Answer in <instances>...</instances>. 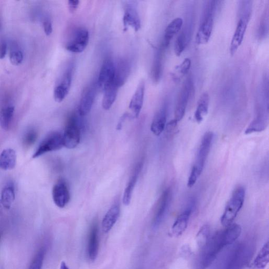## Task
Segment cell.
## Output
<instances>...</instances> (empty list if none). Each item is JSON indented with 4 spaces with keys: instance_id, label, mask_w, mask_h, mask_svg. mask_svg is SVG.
<instances>
[{
    "instance_id": "26",
    "label": "cell",
    "mask_w": 269,
    "mask_h": 269,
    "mask_svg": "<svg viewBox=\"0 0 269 269\" xmlns=\"http://www.w3.org/2000/svg\"><path fill=\"white\" fill-rule=\"evenodd\" d=\"M210 98L208 93H204L199 99L195 113V119L198 123L202 122L209 109Z\"/></svg>"
},
{
    "instance_id": "1",
    "label": "cell",
    "mask_w": 269,
    "mask_h": 269,
    "mask_svg": "<svg viewBox=\"0 0 269 269\" xmlns=\"http://www.w3.org/2000/svg\"><path fill=\"white\" fill-rule=\"evenodd\" d=\"M224 247L221 231L216 232L201 249L195 260L193 269H206L209 267Z\"/></svg>"
},
{
    "instance_id": "44",
    "label": "cell",
    "mask_w": 269,
    "mask_h": 269,
    "mask_svg": "<svg viewBox=\"0 0 269 269\" xmlns=\"http://www.w3.org/2000/svg\"><path fill=\"white\" fill-rule=\"evenodd\" d=\"M59 269H69L66 263L64 262L60 264Z\"/></svg>"
},
{
    "instance_id": "28",
    "label": "cell",
    "mask_w": 269,
    "mask_h": 269,
    "mask_svg": "<svg viewBox=\"0 0 269 269\" xmlns=\"http://www.w3.org/2000/svg\"><path fill=\"white\" fill-rule=\"evenodd\" d=\"M118 88L115 83H112L103 90L102 107L105 110H109L115 103Z\"/></svg>"
},
{
    "instance_id": "36",
    "label": "cell",
    "mask_w": 269,
    "mask_h": 269,
    "mask_svg": "<svg viewBox=\"0 0 269 269\" xmlns=\"http://www.w3.org/2000/svg\"><path fill=\"white\" fill-rule=\"evenodd\" d=\"M46 255L45 249H41L34 257L29 269H42Z\"/></svg>"
},
{
    "instance_id": "32",
    "label": "cell",
    "mask_w": 269,
    "mask_h": 269,
    "mask_svg": "<svg viewBox=\"0 0 269 269\" xmlns=\"http://www.w3.org/2000/svg\"><path fill=\"white\" fill-rule=\"evenodd\" d=\"M189 37V33L187 30L182 31L176 40L174 46V51L176 55L179 56L183 54L187 47Z\"/></svg>"
},
{
    "instance_id": "3",
    "label": "cell",
    "mask_w": 269,
    "mask_h": 269,
    "mask_svg": "<svg viewBox=\"0 0 269 269\" xmlns=\"http://www.w3.org/2000/svg\"><path fill=\"white\" fill-rule=\"evenodd\" d=\"M216 1H209L204 6L200 26L197 33L196 42L199 45L209 42L213 30Z\"/></svg>"
},
{
    "instance_id": "4",
    "label": "cell",
    "mask_w": 269,
    "mask_h": 269,
    "mask_svg": "<svg viewBox=\"0 0 269 269\" xmlns=\"http://www.w3.org/2000/svg\"><path fill=\"white\" fill-rule=\"evenodd\" d=\"M245 196L246 190L244 187L239 186L233 191L221 218L223 226H229L235 219L244 205Z\"/></svg>"
},
{
    "instance_id": "30",
    "label": "cell",
    "mask_w": 269,
    "mask_h": 269,
    "mask_svg": "<svg viewBox=\"0 0 269 269\" xmlns=\"http://www.w3.org/2000/svg\"><path fill=\"white\" fill-rule=\"evenodd\" d=\"M269 262V247L268 241L259 251L253 263L251 265L250 269H265Z\"/></svg>"
},
{
    "instance_id": "31",
    "label": "cell",
    "mask_w": 269,
    "mask_h": 269,
    "mask_svg": "<svg viewBox=\"0 0 269 269\" xmlns=\"http://www.w3.org/2000/svg\"><path fill=\"white\" fill-rule=\"evenodd\" d=\"M191 65H192V62L190 59L186 58L183 62L176 66L171 74L173 81L176 82H179L182 78L188 74Z\"/></svg>"
},
{
    "instance_id": "8",
    "label": "cell",
    "mask_w": 269,
    "mask_h": 269,
    "mask_svg": "<svg viewBox=\"0 0 269 269\" xmlns=\"http://www.w3.org/2000/svg\"><path fill=\"white\" fill-rule=\"evenodd\" d=\"M193 91V82L192 79L189 77L182 87L175 108L174 119L178 122L185 116L189 100Z\"/></svg>"
},
{
    "instance_id": "29",
    "label": "cell",
    "mask_w": 269,
    "mask_h": 269,
    "mask_svg": "<svg viewBox=\"0 0 269 269\" xmlns=\"http://www.w3.org/2000/svg\"><path fill=\"white\" fill-rule=\"evenodd\" d=\"M16 153L13 149H6L0 155V168L3 170L13 169L16 165Z\"/></svg>"
},
{
    "instance_id": "34",
    "label": "cell",
    "mask_w": 269,
    "mask_h": 269,
    "mask_svg": "<svg viewBox=\"0 0 269 269\" xmlns=\"http://www.w3.org/2000/svg\"><path fill=\"white\" fill-rule=\"evenodd\" d=\"M14 112V107L12 106L4 108L0 112V126L6 131L10 127Z\"/></svg>"
},
{
    "instance_id": "39",
    "label": "cell",
    "mask_w": 269,
    "mask_h": 269,
    "mask_svg": "<svg viewBox=\"0 0 269 269\" xmlns=\"http://www.w3.org/2000/svg\"><path fill=\"white\" fill-rule=\"evenodd\" d=\"M178 121L173 119L169 121V122L166 124L165 128H166L167 133L169 135H171L174 133L176 128L177 126Z\"/></svg>"
},
{
    "instance_id": "41",
    "label": "cell",
    "mask_w": 269,
    "mask_h": 269,
    "mask_svg": "<svg viewBox=\"0 0 269 269\" xmlns=\"http://www.w3.org/2000/svg\"><path fill=\"white\" fill-rule=\"evenodd\" d=\"M43 27H44V30L47 36H49L53 31V28H52V24L51 21L47 20L43 23Z\"/></svg>"
},
{
    "instance_id": "21",
    "label": "cell",
    "mask_w": 269,
    "mask_h": 269,
    "mask_svg": "<svg viewBox=\"0 0 269 269\" xmlns=\"http://www.w3.org/2000/svg\"><path fill=\"white\" fill-rule=\"evenodd\" d=\"M131 72V65L127 59H121L115 65V83L120 88L128 79V77Z\"/></svg>"
},
{
    "instance_id": "13",
    "label": "cell",
    "mask_w": 269,
    "mask_h": 269,
    "mask_svg": "<svg viewBox=\"0 0 269 269\" xmlns=\"http://www.w3.org/2000/svg\"><path fill=\"white\" fill-rule=\"evenodd\" d=\"M115 65L110 59L104 61L100 71L98 86L103 91L110 84L115 83Z\"/></svg>"
},
{
    "instance_id": "17",
    "label": "cell",
    "mask_w": 269,
    "mask_h": 269,
    "mask_svg": "<svg viewBox=\"0 0 269 269\" xmlns=\"http://www.w3.org/2000/svg\"><path fill=\"white\" fill-rule=\"evenodd\" d=\"M99 250V228L97 222L92 223L90 229L88 247H87V253L88 256L91 262L95 261L96 260Z\"/></svg>"
},
{
    "instance_id": "10",
    "label": "cell",
    "mask_w": 269,
    "mask_h": 269,
    "mask_svg": "<svg viewBox=\"0 0 269 269\" xmlns=\"http://www.w3.org/2000/svg\"><path fill=\"white\" fill-rule=\"evenodd\" d=\"M90 40L89 32L86 29H77L66 45V50L74 54L82 53L88 46Z\"/></svg>"
},
{
    "instance_id": "27",
    "label": "cell",
    "mask_w": 269,
    "mask_h": 269,
    "mask_svg": "<svg viewBox=\"0 0 269 269\" xmlns=\"http://www.w3.org/2000/svg\"><path fill=\"white\" fill-rule=\"evenodd\" d=\"M268 125V114L265 112H260L256 118L251 122L246 130L245 134H250L256 132H261Z\"/></svg>"
},
{
    "instance_id": "45",
    "label": "cell",
    "mask_w": 269,
    "mask_h": 269,
    "mask_svg": "<svg viewBox=\"0 0 269 269\" xmlns=\"http://www.w3.org/2000/svg\"><path fill=\"white\" fill-rule=\"evenodd\" d=\"M0 27H1V25H0Z\"/></svg>"
},
{
    "instance_id": "18",
    "label": "cell",
    "mask_w": 269,
    "mask_h": 269,
    "mask_svg": "<svg viewBox=\"0 0 269 269\" xmlns=\"http://www.w3.org/2000/svg\"><path fill=\"white\" fill-rule=\"evenodd\" d=\"M123 21L124 29H127L128 27H131L137 32L141 28L140 16L136 8L132 4H127L125 6Z\"/></svg>"
},
{
    "instance_id": "40",
    "label": "cell",
    "mask_w": 269,
    "mask_h": 269,
    "mask_svg": "<svg viewBox=\"0 0 269 269\" xmlns=\"http://www.w3.org/2000/svg\"><path fill=\"white\" fill-rule=\"evenodd\" d=\"M79 1H74V0H72V1H68L69 10L71 13H74L77 10L78 7H79Z\"/></svg>"
},
{
    "instance_id": "14",
    "label": "cell",
    "mask_w": 269,
    "mask_h": 269,
    "mask_svg": "<svg viewBox=\"0 0 269 269\" xmlns=\"http://www.w3.org/2000/svg\"><path fill=\"white\" fill-rule=\"evenodd\" d=\"M195 207L194 200L191 201L186 209L178 216L171 228V233L175 237H179L186 231L191 215L193 213Z\"/></svg>"
},
{
    "instance_id": "15",
    "label": "cell",
    "mask_w": 269,
    "mask_h": 269,
    "mask_svg": "<svg viewBox=\"0 0 269 269\" xmlns=\"http://www.w3.org/2000/svg\"><path fill=\"white\" fill-rule=\"evenodd\" d=\"M52 197L54 204L60 208H64L70 200V194L65 181L58 180L52 190Z\"/></svg>"
},
{
    "instance_id": "38",
    "label": "cell",
    "mask_w": 269,
    "mask_h": 269,
    "mask_svg": "<svg viewBox=\"0 0 269 269\" xmlns=\"http://www.w3.org/2000/svg\"><path fill=\"white\" fill-rule=\"evenodd\" d=\"M23 60V54L20 50H15L11 51L10 54V60L12 64L15 66L20 65Z\"/></svg>"
},
{
    "instance_id": "16",
    "label": "cell",
    "mask_w": 269,
    "mask_h": 269,
    "mask_svg": "<svg viewBox=\"0 0 269 269\" xmlns=\"http://www.w3.org/2000/svg\"><path fill=\"white\" fill-rule=\"evenodd\" d=\"M145 90V83L142 81L137 86L129 103V108L131 111V114H129L132 118H137L140 114L144 104Z\"/></svg>"
},
{
    "instance_id": "19",
    "label": "cell",
    "mask_w": 269,
    "mask_h": 269,
    "mask_svg": "<svg viewBox=\"0 0 269 269\" xmlns=\"http://www.w3.org/2000/svg\"><path fill=\"white\" fill-rule=\"evenodd\" d=\"M167 107L166 104L155 114L151 124V129L152 133L159 136L165 129L167 118Z\"/></svg>"
},
{
    "instance_id": "6",
    "label": "cell",
    "mask_w": 269,
    "mask_h": 269,
    "mask_svg": "<svg viewBox=\"0 0 269 269\" xmlns=\"http://www.w3.org/2000/svg\"><path fill=\"white\" fill-rule=\"evenodd\" d=\"M249 3V1H247V4L242 6L243 8L240 13V18L238 21L235 33L233 34L230 46L231 55H233L236 53L244 40L251 15V6Z\"/></svg>"
},
{
    "instance_id": "9",
    "label": "cell",
    "mask_w": 269,
    "mask_h": 269,
    "mask_svg": "<svg viewBox=\"0 0 269 269\" xmlns=\"http://www.w3.org/2000/svg\"><path fill=\"white\" fill-rule=\"evenodd\" d=\"M172 190L168 188L163 191L160 199L153 220V225L158 228L165 218L172 201Z\"/></svg>"
},
{
    "instance_id": "43",
    "label": "cell",
    "mask_w": 269,
    "mask_h": 269,
    "mask_svg": "<svg viewBox=\"0 0 269 269\" xmlns=\"http://www.w3.org/2000/svg\"><path fill=\"white\" fill-rule=\"evenodd\" d=\"M7 45L5 42L2 43L0 45V59H3L6 54Z\"/></svg>"
},
{
    "instance_id": "23",
    "label": "cell",
    "mask_w": 269,
    "mask_h": 269,
    "mask_svg": "<svg viewBox=\"0 0 269 269\" xmlns=\"http://www.w3.org/2000/svg\"><path fill=\"white\" fill-rule=\"evenodd\" d=\"M119 215V206L118 204H115L110 208L103 219L102 225L104 232L110 231L118 219Z\"/></svg>"
},
{
    "instance_id": "11",
    "label": "cell",
    "mask_w": 269,
    "mask_h": 269,
    "mask_svg": "<svg viewBox=\"0 0 269 269\" xmlns=\"http://www.w3.org/2000/svg\"><path fill=\"white\" fill-rule=\"evenodd\" d=\"M97 88V83H92L83 91L77 111L81 116L88 115L91 110L96 97Z\"/></svg>"
},
{
    "instance_id": "22",
    "label": "cell",
    "mask_w": 269,
    "mask_h": 269,
    "mask_svg": "<svg viewBox=\"0 0 269 269\" xmlns=\"http://www.w3.org/2000/svg\"><path fill=\"white\" fill-rule=\"evenodd\" d=\"M166 50L161 46L156 51L152 68L151 75L153 82L159 83L162 76L163 67V57Z\"/></svg>"
},
{
    "instance_id": "2",
    "label": "cell",
    "mask_w": 269,
    "mask_h": 269,
    "mask_svg": "<svg viewBox=\"0 0 269 269\" xmlns=\"http://www.w3.org/2000/svg\"><path fill=\"white\" fill-rule=\"evenodd\" d=\"M214 138V134L212 132H207L203 138L195 163L188 178L187 186L189 188H192L195 185L198 178L202 174L211 150Z\"/></svg>"
},
{
    "instance_id": "5",
    "label": "cell",
    "mask_w": 269,
    "mask_h": 269,
    "mask_svg": "<svg viewBox=\"0 0 269 269\" xmlns=\"http://www.w3.org/2000/svg\"><path fill=\"white\" fill-rule=\"evenodd\" d=\"M81 117L77 112H74L68 117L63 133L64 146L67 149H74L81 141Z\"/></svg>"
},
{
    "instance_id": "20",
    "label": "cell",
    "mask_w": 269,
    "mask_h": 269,
    "mask_svg": "<svg viewBox=\"0 0 269 269\" xmlns=\"http://www.w3.org/2000/svg\"><path fill=\"white\" fill-rule=\"evenodd\" d=\"M184 21L180 17L173 19L167 26L164 33L161 46L166 50L169 46L171 40L180 32L183 27Z\"/></svg>"
},
{
    "instance_id": "37",
    "label": "cell",
    "mask_w": 269,
    "mask_h": 269,
    "mask_svg": "<svg viewBox=\"0 0 269 269\" xmlns=\"http://www.w3.org/2000/svg\"><path fill=\"white\" fill-rule=\"evenodd\" d=\"M38 137V134L36 130L31 129L25 134L23 138V143L25 146H30L36 142Z\"/></svg>"
},
{
    "instance_id": "24",
    "label": "cell",
    "mask_w": 269,
    "mask_h": 269,
    "mask_svg": "<svg viewBox=\"0 0 269 269\" xmlns=\"http://www.w3.org/2000/svg\"><path fill=\"white\" fill-rule=\"evenodd\" d=\"M242 229L240 225L237 223H232L227 228L221 231L222 237L225 247L233 244L240 237Z\"/></svg>"
},
{
    "instance_id": "42",
    "label": "cell",
    "mask_w": 269,
    "mask_h": 269,
    "mask_svg": "<svg viewBox=\"0 0 269 269\" xmlns=\"http://www.w3.org/2000/svg\"><path fill=\"white\" fill-rule=\"evenodd\" d=\"M128 117H130L129 114L127 113V112H126V113L124 114L123 115L120 117L117 126V130H120L122 128L125 121Z\"/></svg>"
},
{
    "instance_id": "35",
    "label": "cell",
    "mask_w": 269,
    "mask_h": 269,
    "mask_svg": "<svg viewBox=\"0 0 269 269\" xmlns=\"http://www.w3.org/2000/svg\"><path fill=\"white\" fill-rule=\"evenodd\" d=\"M211 229L209 225L205 224L198 231L196 236V242L198 247L203 248L210 239Z\"/></svg>"
},
{
    "instance_id": "25",
    "label": "cell",
    "mask_w": 269,
    "mask_h": 269,
    "mask_svg": "<svg viewBox=\"0 0 269 269\" xmlns=\"http://www.w3.org/2000/svg\"><path fill=\"white\" fill-rule=\"evenodd\" d=\"M142 166L141 163L137 164L133 174L132 175L131 178H130L128 183L125 188L123 198V203L125 206H128L131 202L133 190L137 183L139 174H140Z\"/></svg>"
},
{
    "instance_id": "12",
    "label": "cell",
    "mask_w": 269,
    "mask_h": 269,
    "mask_svg": "<svg viewBox=\"0 0 269 269\" xmlns=\"http://www.w3.org/2000/svg\"><path fill=\"white\" fill-rule=\"evenodd\" d=\"M73 66L69 65L63 75L61 80L56 86L54 91V98L57 103H61L67 97L70 90L73 79Z\"/></svg>"
},
{
    "instance_id": "7",
    "label": "cell",
    "mask_w": 269,
    "mask_h": 269,
    "mask_svg": "<svg viewBox=\"0 0 269 269\" xmlns=\"http://www.w3.org/2000/svg\"><path fill=\"white\" fill-rule=\"evenodd\" d=\"M63 147V133L58 131L52 132L43 139L34 154L33 158H38L47 153L62 149Z\"/></svg>"
},
{
    "instance_id": "33",
    "label": "cell",
    "mask_w": 269,
    "mask_h": 269,
    "mask_svg": "<svg viewBox=\"0 0 269 269\" xmlns=\"http://www.w3.org/2000/svg\"><path fill=\"white\" fill-rule=\"evenodd\" d=\"M15 199L14 188L8 185L5 187L1 193V203L7 210H9Z\"/></svg>"
}]
</instances>
